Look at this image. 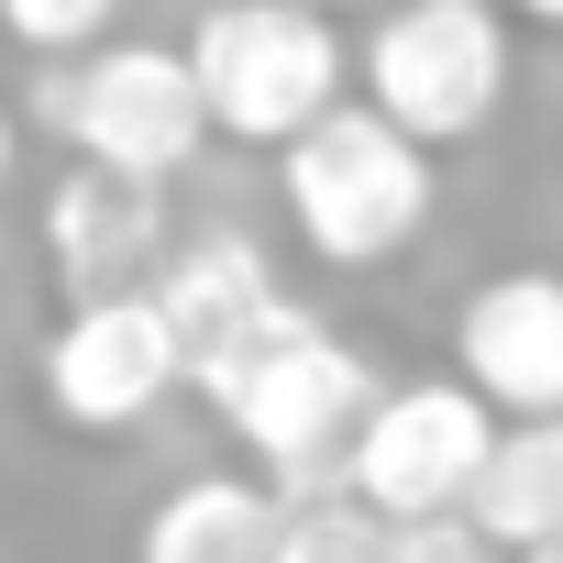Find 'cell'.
Listing matches in <instances>:
<instances>
[{
  "instance_id": "4fadbf2b",
  "label": "cell",
  "mask_w": 563,
  "mask_h": 563,
  "mask_svg": "<svg viewBox=\"0 0 563 563\" xmlns=\"http://www.w3.org/2000/svg\"><path fill=\"white\" fill-rule=\"evenodd\" d=\"M387 552H398V530H387L354 486L288 497V541H276V563H387Z\"/></svg>"
},
{
  "instance_id": "e0dca14e",
  "label": "cell",
  "mask_w": 563,
  "mask_h": 563,
  "mask_svg": "<svg viewBox=\"0 0 563 563\" xmlns=\"http://www.w3.org/2000/svg\"><path fill=\"white\" fill-rule=\"evenodd\" d=\"M12 155H23V122H12V111H0V188H12Z\"/></svg>"
},
{
  "instance_id": "3957f363",
  "label": "cell",
  "mask_w": 563,
  "mask_h": 563,
  "mask_svg": "<svg viewBox=\"0 0 563 563\" xmlns=\"http://www.w3.org/2000/svg\"><path fill=\"white\" fill-rule=\"evenodd\" d=\"M34 122H56L78 144V166L155 177V188H177V166L210 144V100H199L188 45H144V34H122V45H100L78 67H45Z\"/></svg>"
},
{
  "instance_id": "ac0fdd59",
  "label": "cell",
  "mask_w": 563,
  "mask_h": 563,
  "mask_svg": "<svg viewBox=\"0 0 563 563\" xmlns=\"http://www.w3.org/2000/svg\"><path fill=\"white\" fill-rule=\"evenodd\" d=\"M519 563H563V541H541V552H519Z\"/></svg>"
},
{
  "instance_id": "9a60e30c",
  "label": "cell",
  "mask_w": 563,
  "mask_h": 563,
  "mask_svg": "<svg viewBox=\"0 0 563 563\" xmlns=\"http://www.w3.org/2000/svg\"><path fill=\"white\" fill-rule=\"evenodd\" d=\"M387 563H497V541H486L475 519H431V530H398Z\"/></svg>"
},
{
  "instance_id": "2e32d148",
  "label": "cell",
  "mask_w": 563,
  "mask_h": 563,
  "mask_svg": "<svg viewBox=\"0 0 563 563\" xmlns=\"http://www.w3.org/2000/svg\"><path fill=\"white\" fill-rule=\"evenodd\" d=\"M497 12H519V23H552V34H563V0H497Z\"/></svg>"
},
{
  "instance_id": "9c48e42d",
  "label": "cell",
  "mask_w": 563,
  "mask_h": 563,
  "mask_svg": "<svg viewBox=\"0 0 563 563\" xmlns=\"http://www.w3.org/2000/svg\"><path fill=\"white\" fill-rule=\"evenodd\" d=\"M45 265L67 310H100V299H155L166 288V188L155 177H111V166H67L56 199H45Z\"/></svg>"
},
{
  "instance_id": "ba28073f",
  "label": "cell",
  "mask_w": 563,
  "mask_h": 563,
  "mask_svg": "<svg viewBox=\"0 0 563 563\" xmlns=\"http://www.w3.org/2000/svg\"><path fill=\"white\" fill-rule=\"evenodd\" d=\"M45 409L67 420V431H89V442H111V431H144L155 420V398L166 387H188V365H177V332H166V310L155 299H100V310H67L56 332H45Z\"/></svg>"
},
{
  "instance_id": "277c9868",
  "label": "cell",
  "mask_w": 563,
  "mask_h": 563,
  "mask_svg": "<svg viewBox=\"0 0 563 563\" xmlns=\"http://www.w3.org/2000/svg\"><path fill=\"white\" fill-rule=\"evenodd\" d=\"M365 111H387L409 144H464L508 111V12L497 0H387L354 45Z\"/></svg>"
},
{
  "instance_id": "7a4b0ae2",
  "label": "cell",
  "mask_w": 563,
  "mask_h": 563,
  "mask_svg": "<svg viewBox=\"0 0 563 563\" xmlns=\"http://www.w3.org/2000/svg\"><path fill=\"white\" fill-rule=\"evenodd\" d=\"M188 67H199L210 133L288 155L299 133H321L343 111L354 45L332 34V12H310V0H210L188 23Z\"/></svg>"
},
{
  "instance_id": "d6986e66",
  "label": "cell",
  "mask_w": 563,
  "mask_h": 563,
  "mask_svg": "<svg viewBox=\"0 0 563 563\" xmlns=\"http://www.w3.org/2000/svg\"><path fill=\"white\" fill-rule=\"evenodd\" d=\"M310 12H332V0H310Z\"/></svg>"
},
{
  "instance_id": "30bf717a",
  "label": "cell",
  "mask_w": 563,
  "mask_h": 563,
  "mask_svg": "<svg viewBox=\"0 0 563 563\" xmlns=\"http://www.w3.org/2000/svg\"><path fill=\"white\" fill-rule=\"evenodd\" d=\"M453 376L508 420H563V276L508 265L453 310Z\"/></svg>"
},
{
  "instance_id": "8fae6325",
  "label": "cell",
  "mask_w": 563,
  "mask_h": 563,
  "mask_svg": "<svg viewBox=\"0 0 563 563\" xmlns=\"http://www.w3.org/2000/svg\"><path fill=\"white\" fill-rule=\"evenodd\" d=\"M276 541H288V497L265 475H188L155 497L133 563H276Z\"/></svg>"
},
{
  "instance_id": "8992f818",
  "label": "cell",
  "mask_w": 563,
  "mask_h": 563,
  "mask_svg": "<svg viewBox=\"0 0 563 563\" xmlns=\"http://www.w3.org/2000/svg\"><path fill=\"white\" fill-rule=\"evenodd\" d=\"M497 431H508V420H497L464 376H409V387H387V409L365 420L343 486H354L387 530L464 519L475 486H486V464H497Z\"/></svg>"
},
{
  "instance_id": "7c38bea8",
  "label": "cell",
  "mask_w": 563,
  "mask_h": 563,
  "mask_svg": "<svg viewBox=\"0 0 563 563\" xmlns=\"http://www.w3.org/2000/svg\"><path fill=\"white\" fill-rule=\"evenodd\" d=\"M464 519H475L508 563L541 552V541H563V420H508V431H497V464H486V486H475Z\"/></svg>"
},
{
  "instance_id": "52a82bcc",
  "label": "cell",
  "mask_w": 563,
  "mask_h": 563,
  "mask_svg": "<svg viewBox=\"0 0 563 563\" xmlns=\"http://www.w3.org/2000/svg\"><path fill=\"white\" fill-rule=\"evenodd\" d=\"M155 310H166L177 365H188V387H199L210 409H232V398H243L276 354L310 332V310L288 299V276H276V265H265V243H243V232L188 243V254L166 265Z\"/></svg>"
},
{
  "instance_id": "5bb4252c",
  "label": "cell",
  "mask_w": 563,
  "mask_h": 563,
  "mask_svg": "<svg viewBox=\"0 0 563 563\" xmlns=\"http://www.w3.org/2000/svg\"><path fill=\"white\" fill-rule=\"evenodd\" d=\"M111 23H122V0H0V34H12L23 56H45V67L100 56V45H111Z\"/></svg>"
},
{
  "instance_id": "5b68a950",
  "label": "cell",
  "mask_w": 563,
  "mask_h": 563,
  "mask_svg": "<svg viewBox=\"0 0 563 563\" xmlns=\"http://www.w3.org/2000/svg\"><path fill=\"white\" fill-rule=\"evenodd\" d=\"M376 409H387L376 365H365L343 332L310 321L288 354H276V365L221 409V431L254 453V475H265L276 497H332V475H354V442H365Z\"/></svg>"
},
{
  "instance_id": "6da1fadb",
  "label": "cell",
  "mask_w": 563,
  "mask_h": 563,
  "mask_svg": "<svg viewBox=\"0 0 563 563\" xmlns=\"http://www.w3.org/2000/svg\"><path fill=\"white\" fill-rule=\"evenodd\" d=\"M276 199H288V221H299V243L321 265L365 276V265H398L431 232L442 177H431V144H409L387 111L343 100L321 133H299L288 155H276Z\"/></svg>"
}]
</instances>
